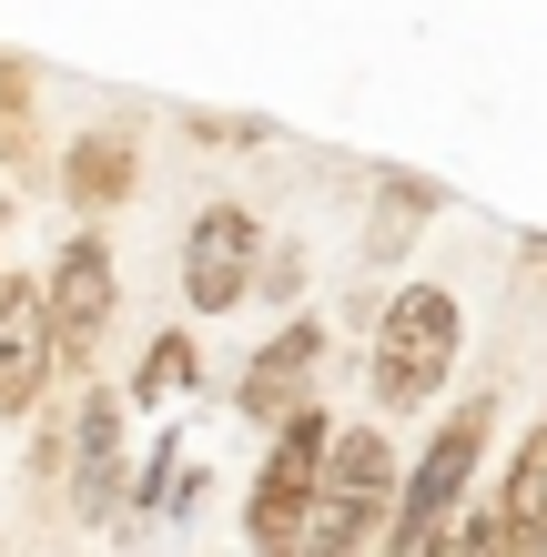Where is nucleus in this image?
Returning a JSON list of instances; mask_svg holds the SVG:
<instances>
[{
	"label": "nucleus",
	"mask_w": 547,
	"mask_h": 557,
	"mask_svg": "<svg viewBox=\"0 0 547 557\" xmlns=\"http://www.w3.org/2000/svg\"><path fill=\"white\" fill-rule=\"evenodd\" d=\"M487 436H497V406H487V396L446 406V425L426 436V456H415V476L396 486V517H385V547H396V557L446 547V528L467 517V486H476V456H487Z\"/></svg>",
	"instance_id": "nucleus-2"
},
{
	"label": "nucleus",
	"mask_w": 547,
	"mask_h": 557,
	"mask_svg": "<svg viewBox=\"0 0 547 557\" xmlns=\"http://www.w3.org/2000/svg\"><path fill=\"white\" fill-rule=\"evenodd\" d=\"M314 366H325V324H284V335L244 366V385H234V406L253 416V425H274V416H295L304 406V385H314Z\"/></svg>",
	"instance_id": "nucleus-9"
},
{
	"label": "nucleus",
	"mask_w": 547,
	"mask_h": 557,
	"mask_svg": "<svg viewBox=\"0 0 547 557\" xmlns=\"http://www.w3.org/2000/svg\"><path fill=\"white\" fill-rule=\"evenodd\" d=\"M112 497H122V396L91 385L82 425H72V517L82 528H112Z\"/></svg>",
	"instance_id": "nucleus-8"
},
{
	"label": "nucleus",
	"mask_w": 547,
	"mask_h": 557,
	"mask_svg": "<svg viewBox=\"0 0 547 557\" xmlns=\"http://www.w3.org/2000/svg\"><path fill=\"white\" fill-rule=\"evenodd\" d=\"M41 294H51V355H61V375H91V366H102V345H112V314H122L112 244L102 234H72V244H61V264L41 274Z\"/></svg>",
	"instance_id": "nucleus-5"
},
{
	"label": "nucleus",
	"mask_w": 547,
	"mask_h": 557,
	"mask_svg": "<svg viewBox=\"0 0 547 557\" xmlns=\"http://www.w3.org/2000/svg\"><path fill=\"white\" fill-rule=\"evenodd\" d=\"M21 112H30V61L0 51V152H21Z\"/></svg>",
	"instance_id": "nucleus-14"
},
{
	"label": "nucleus",
	"mask_w": 547,
	"mask_h": 557,
	"mask_svg": "<svg viewBox=\"0 0 547 557\" xmlns=\"http://www.w3.org/2000/svg\"><path fill=\"white\" fill-rule=\"evenodd\" d=\"M192 375H203V355H192V335L173 324V335H152V355H142V375H133V406H173Z\"/></svg>",
	"instance_id": "nucleus-13"
},
{
	"label": "nucleus",
	"mask_w": 547,
	"mask_h": 557,
	"mask_svg": "<svg viewBox=\"0 0 547 557\" xmlns=\"http://www.w3.org/2000/svg\"><path fill=\"white\" fill-rule=\"evenodd\" d=\"M457 345H467V314L446 284H396L375 314V406L385 416H426L457 375Z\"/></svg>",
	"instance_id": "nucleus-1"
},
{
	"label": "nucleus",
	"mask_w": 547,
	"mask_h": 557,
	"mask_svg": "<svg viewBox=\"0 0 547 557\" xmlns=\"http://www.w3.org/2000/svg\"><path fill=\"white\" fill-rule=\"evenodd\" d=\"M253 274H264V223L244 203H203L192 234H183V305L234 314V305H253Z\"/></svg>",
	"instance_id": "nucleus-6"
},
{
	"label": "nucleus",
	"mask_w": 547,
	"mask_h": 557,
	"mask_svg": "<svg viewBox=\"0 0 547 557\" xmlns=\"http://www.w3.org/2000/svg\"><path fill=\"white\" fill-rule=\"evenodd\" d=\"M51 375H61V355H51V294H41V274H0V425L41 416Z\"/></svg>",
	"instance_id": "nucleus-7"
},
{
	"label": "nucleus",
	"mask_w": 547,
	"mask_h": 557,
	"mask_svg": "<svg viewBox=\"0 0 547 557\" xmlns=\"http://www.w3.org/2000/svg\"><path fill=\"white\" fill-rule=\"evenodd\" d=\"M436 203H446L436 183H415V173H385V203H375V223H365V264H406L415 223H426Z\"/></svg>",
	"instance_id": "nucleus-12"
},
{
	"label": "nucleus",
	"mask_w": 547,
	"mask_h": 557,
	"mask_svg": "<svg viewBox=\"0 0 547 557\" xmlns=\"http://www.w3.org/2000/svg\"><path fill=\"white\" fill-rule=\"evenodd\" d=\"M497 517H507V547H547V425L518 446V467H507V486H497Z\"/></svg>",
	"instance_id": "nucleus-11"
},
{
	"label": "nucleus",
	"mask_w": 547,
	"mask_h": 557,
	"mask_svg": "<svg viewBox=\"0 0 547 557\" xmlns=\"http://www.w3.org/2000/svg\"><path fill=\"white\" fill-rule=\"evenodd\" d=\"M295 284H304V253H295V244H264V274H253V294H264V305H295Z\"/></svg>",
	"instance_id": "nucleus-15"
},
{
	"label": "nucleus",
	"mask_w": 547,
	"mask_h": 557,
	"mask_svg": "<svg viewBox=\"0 0 547 557\" xmlns=\"http://www.w3.org/2000/svg\"><path fill=\"white\" fill-rule=\"evenodd\" d=\"M325 446H335V416H325V406L274 416V456H264V476H253V497H244V537H253V547H304Z\"/></svg>",
	"instance_id": "nucleus-4"
},
{
	"label": "nucleus",
	"mask_w": 547,
	"mask_h": 557,
	"mask_svg": "<svg viewBox=\"0 0 547 557\" xmlns=\"http://www.w3.org/2000/svg\"><path fill=\"white\" fill-rule=\"evenodd\" d=\"M133 183H142V152H133V133H82L72 152H61V203H82V213L133 203Z\"/></svg>",
	"instance_id": "nucleus-10"
},
{
	"label": "nucleus",
	"mask_w": 547,
	"mask_h": 557,
	"mask_svg": "<svg viewBox=\"0 0 547 557\" xmlns=\"http://www.w3.org/2000/svg\"><path fill=\"white\" fill-rule=\"evenodd\" d=\"M385 517H396V446L356 425V436L325 446V476H314V517H304V547H385Z\"/></svg>",
	"instance_id": "nucleus-3"
}]
</instances>
